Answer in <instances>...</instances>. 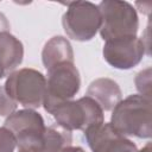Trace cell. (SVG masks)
Instances as JSON below:
<instances>
[{"mask_svg": "<svg viewBox=\"0 0 152 152\" xmlns=\"http://www.w3.org/2000/svg\"><path fill=\"white\" fill-rule=\"evenodd\" d=\"M152 101L140 94L121 100L112 110L110 125L122 135L150 139L152 137Z\"/></svg>", "mask_w": 152, "mask_h": 152, "instance_id": "obj_1", "label": "cell"}, {"mask_svg": "<svg viewBox=\"0 0 152 152\" xmlns=\"http://www.w3.org/2000/svg\"><path fill=\"white\" fill-rule=\"evenodd\" d=\"M101 14V38L107 42L124 37H135L139 18L135 8L127 1L104 0L97 5Z\"/></svg>", "mask_w": 152, "mask_h": 152, "instance_id": "obj_2", "label": "cell"}, {"mask_svg": "<svg viewBox=\"0 0 152 152\" xmlns=\"http://www.w3.org/2000/svg\"><path fill=\"white\" fill-rule=\"evenodd\" d=\"M5 90L8 96L27 109H36L43 106L46 78L32 68H23L11 72L5 82Z\"/></svg>", "mask_w": 152, "mask_h": 152, "instance_id": "obj_3", "label": "cell"}, {"mask_svg": "<svg viewBox=\"0 0 152 152\" xmlns=\"http://www.w3.org/2000/svg\"><path fill=\"white\" fill-rule=\"evenodd\" d=\"M81 88V77L72 62H64L48 69L43 107L48 113L59 104L71 101Z\"/></svg>", "mask_w": 152, "mask_h": 152, "instance_id": "obj_4", "label": "cell"}, {"mask_svg": "<svg viewBox=\"0 0 152 152\" xmlns=\"http://www.w3.org/2000/svg\"><path fill=\"white\" fill-rule=\"evenodd\" d=\"M56 124L68 131H82L103 124L104 116L102 108L89 96L78 100L66 101L56 107L51 113Z\"/></svg>", "mask_w": 152, "mask_h": 152, "instance_id": "obj_5", "label": "cell"}, {"mask_svg": "<svg viewBox=\"0 0 152 152\" xmlns=\"http://www.w3.org/2000/svg\"><path fill=\"white\" fill-rule=\"evenodd\" d=\"M66 6L62 17L65 34L77 42L91 40L101 27V14L97 5L90 1H71Z\"/></svg>", "mask_w": 152, "mask_h": 152, "instance_id": "obj_6", "label": "cell"}, {"mask_svg": "<svg viewBox=\"0 0 152 152\" xmlns=\"http://www.w3.org/2000/svg\"><path fill=\"white\" fill-rule=\"evenodd\" d=\"M18 146V152H42V138L45 131L44 119L34 109H20L8 115L4 122Z\"/></svg>", "mask_w": 152, "mask_h": 152, "instance_id": "obj_7", "label": "cell"}, {"mask_svg": "<svg viewBox=\"0 0 152 152\" xmlns=\"http://www.w3.org/2000/svg\"><path fill=\"white\" fill-rule=\"evenodd\" d=\"M146 51L144 39L135 37H124L107 40L102 49L104 61L113 68L128 70L138 65Z\"/></svg>", "mask_w": 152, "mask_h": 152, "instance_id": "obj_8", "label": "cell"}, {"mask_svg": "<svg viewBox=\"0 0 152 152\" xmlns=\"http://www.w3.org/2000/svg\"><path fill=\"white\" fill-rule=\"evenodd\" d=\"M83 133L91 152H138L137 145L120 134L110 122L93 126Z\"/></svg>", "mask_w": 152, "mask_h": 152, "instance_id": "obj_9", "label": "cell"}, {"mask_svg": "<svg viewBox=\"0 0 152 152\" xmlns=\"http://www.w3.org/2000/svg\"><path fill=\"white\" fill-rule=\"evenodd\" d=\"M23 57V43L10 32L0 33V80L15 71L21 64Z\"/></svg>", "mask_w": 152, "mask_h": 152, "instance_id": "obj_10", "label": "cell"}, {"mask_svg": "<svg viewBox=\"0 0 152 152\" xmlns=\"http://www.w3.org/2000/svg\"><path fill=\"white\" fill-rule=\"evenodd\" d=\"M87 96L91 97L97 104L102 108V110H112L122 97L121 89L119 84L108 77H101L94 80L88 89Z\"/></svg>", "mask_w": 152, "mask_h": 152, "instance_id": "obj_11", "label": "cell"}, {"mask_svg": "<svg viewBox=\"0 0 152 152\" xmlns=\"http://www.w3.org/2000/svg\"><path fill=\"white\" fill-rule=\"evenodd\" d=\"M42 62L46 70L59 63H74V51L69 40L62 36H55L50 38L43 48Z\"/></svg>", "mask_w": 152, "mask_h": 152, "instance_id": "obj_12", "label": "cell"}, {"mask_svg": "<svg viewBox=\"0 0 152 152\" xmlns=\"http://www.w3.org/2000/svg\"><path fill=\"white\" fill-rule=\"evenodd\" d=\"M71 131L65 129L58 124H52L45 127L42 138V152H62L71 146Z\"/></svg>", "mask_w": 152, "mask_h": 152, "instance_id": "obj_13", "label": "cell"}, {"mask_svg": "<svg viewBox=\"0 0 152 152\" xmlns=\"http://www.w3.org/2000/svg\"><path fill=\"white\" fill-rule=\"evenodd\" d=\"M134 82L140 95L151 99V68H146L138 72Z\"/></svg>", "mask_w": 152, "mask_h": 152, "instance_id": "obj_14", "label": "cell"}, {"mask_svg": "<svg viewBox=\"0 0 152 152\" xmlns=\"http://www.w3.org/2000/svg\"><path fill=\"white\" fill-rule=\"evenodd\" d=\"M17 140L13 133L5 126L0 127V152H14Z\"/></svg>", "mask_w": 152, "mask_h": 152, "instance_id": "obj_15", "label": "cell"}, {"mask_svg": "<svg viewBox=\"0 0 152 152\" xmlns=\"http://www.w3.org/2000/svg\"><path fill=\"white\" fill-rule=\"evenodd\" d=\"M17 110V103L12 100L5 90V87H0V116H8Z\"/></svg>", "mask_w": 152, "mask_h": 152, "instance_id": "obj_16", "label": "cell"}, {"mask_svg": "<svg viewBox=\"0 0 152 152\" xmlns=\"http://www.w3.org/2000/svg\"><path fill=\"white\" fill-rule=\"evenodd\" d=\"M10 28H11V26H10V23H8L7 18L5 17L4 13L0 12V33L10 32Z\"/></svg>", "mask_w": 152, "mask_h": 152, "instance_id": "obj_17", "label": "cell"}, {"mask_svg": "<svg viewBox=\"0 0 152 152\" xmlns=\"http://www.w3.org/2000/svg\"><path fill=\"white\" fill-rule=\"evenodd\" d=\"M62 152H86V151L80 146H69V147L64 148Z\"/></svg>", "mask_w": 152, "mask_h": 152, "instance_id": "obj_18", "label": "cell"}, {"mask_svg": "<svg viewBox=\"0 0 152 152\" xmlns=\"http://www.w3.org/2000/svg\"><path fill=\"white\" fill-rule=\"evenodd\" d=\"M138 152H151V142H147L140 151H138Z\"/></svg>", "mask_w": 152, "mask_h": 152, "instance_id": "obj_19", "label": "cell"}]
</instances>
